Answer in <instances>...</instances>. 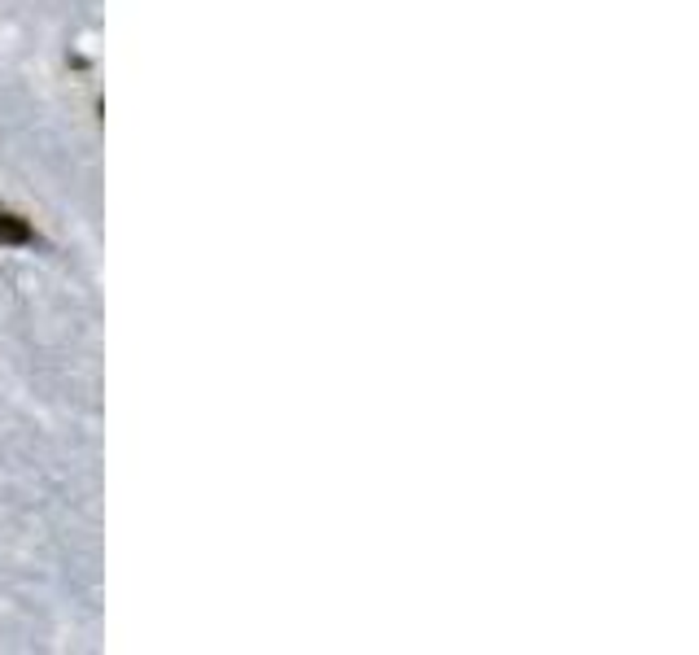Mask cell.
Instances as JSON below:
<instances>
[{
  "instance_id": "obj_1",
  "label": "cell",
  "mask_w": 699,
  "mask_h": 655,
  "mask_svg": "<svg viewBox=\"0 0 699 655\" xmlns=\"http://www.w3.org/2000/svg\"><path fill=\"white\" fill-rule=\"evenodd\" d=\"M0 240H4V245H39L35 228L22 214H13V210H0Z\"/></svg>"
}]
</instances>
